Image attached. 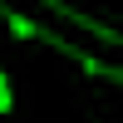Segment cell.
<instances>
[{"instance_id": "cell-1", "label": "cell", "mask_w": 123, "mask_h": 123, "mask_svg": "<svg viewBox=\"0 0 123 123\" xmlns=\"http://www.w3.org/2000/svg\"><path fill=\"white\" fill-rule=\"evenodd\" d=\"M10 104V89H5V74H0V108Z\"/></svg>"}]
</instances>
